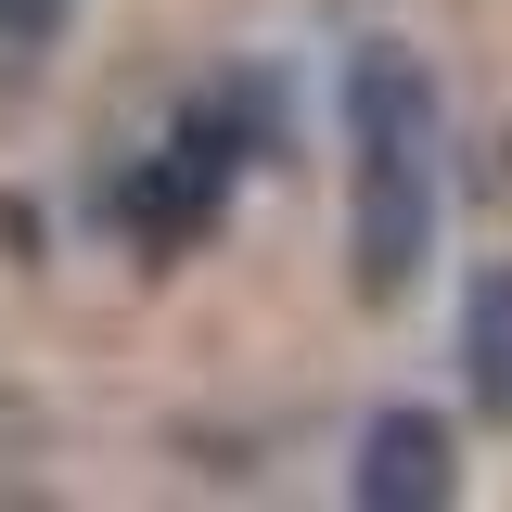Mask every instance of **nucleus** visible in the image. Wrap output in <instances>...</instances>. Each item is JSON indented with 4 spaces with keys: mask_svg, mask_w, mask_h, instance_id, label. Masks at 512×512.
Returning a JSON list of instances; mask_svg holds the SVG:
<instances>
[{
    "mask_svg": "<svg viewBox=\"0 0 512 512\" xmlns=\"http://www.w3.org/2000/svg\"><path fill=\"white\" fill-rule=\"evenodd\" d=\"M461 372H474V410H512V256L474 269L461 295Z\"/></svg>",
    "mask_w": 512,
    "mask_h": 512,
    "instance_id": "4",
    "label": "nucleus"
},
{
    "mask_svg": "<svg viewBox=\"0 0 512 512\" xmlns=\"http://www.w3.org/2000/svg\"><path fill=\"white\" fill-rule=\"evenodd\" d=\"M359 512H436L448 500V423L436 410H384L372 436H359Z\"/></svg>",
    "mask_w": 512,
    "mask_h": 512,
    "instance_id": "3",
    "label": "nucleus"
},
{
    "mask_svg": "<svg viewBox=\"0 0 512 512\" xmlns=\"http://www.w3.org/2000/svg\"><path fill=\"white\" fill-rule=\"evenodd\" d=\"M52 26H64V0H0V64H39Z\"/></svg>",
    "mask_w": 512,
    "mask_h": 512,
    "instance_id": "5",
    "label": "nucleus"
},
{
    "mask_svg": "<svg viewBox=\"0 0 512 512\" xmlns=\"http://www.w3.org/2000/svg\"><path fill=\"white\" fill-rule=\"evenodd\" d=\"M346 154H359V180H346V282L372 308H397L423 282V256H436V77H423L410 39H359Z\"/></svg>",
    "mask_w": 512,
    "mask_h": 512,
    "instance_id": "1",
    "label": "nucleus"
},
{
    "mask_svg": "<svg viewBox=\"0 0 512 512\" xmlns=\"http://www.w3.org/2000/svg\"><path fill=\"white\" fill-rule=\"evenodd\" d=\"M256 141H282V103H269L256 77H218V90H205V103H192V116L167 128V141H154V154H141V167H128L116 192H103V205H116V231H128L141 256H180V244H205Z\"/></svg>",
    "mask_w": 512,
    "mask_h": 512,
    "instance_id": "2",
    "label": "nucleus"
}]
</instances>
